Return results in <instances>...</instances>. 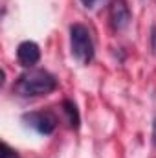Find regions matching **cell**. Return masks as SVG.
Listing matches in <instances>:
<instances>
[{
	"mask_svg": "<svg viewBox=\"0 0 156 158\" xmlns=\"http://www.w3.org/2000/svg\"><path fill=\"white\" fill-rule=\"evenodd\" d=\"M17 59L24 68H31L40 61V48L33 40H24L17 48Z\"/></svg>",
	"mask_w": 156,
	"mask_h": 158,
	"instance_id": "277c9868",
	"label": "cell"
},
{
	"mask_svg": "<svg viewBox=\"0 0 156 158\" xmlns=\"http://www.w3.org/2000/svg\"><path fill=\"white\" fill-rule=\"evenodd\" d=\"M153 145H154V149H156V118L153 121Z\"/></svg>",
	"mask_w": 156,
	"mask_h": 158,
	"instance_id": "30bf717a",
	"label": "cell"
},
{
	"mask_svg": "<svg viewBox=\"0 0 156 158\" xmlns=\"http://www.w3.org/2000/svg\"><path fill=\"white\" fill-rule=\"evenodd\" d=\"M151 50H153V53L156 55V24L151 28Z\"/></svg>",
	"mask_w": 156,
	"mask_h": 158,
	"instance_id": "ba28073f",
	"label": "cell"
},
{
	"mask_svg": "<svg viewBox=\"0 0 156 158\" xmlns=\"http://www.w3.org/2000/svg\"><path fill=\"white\" fill-rule=\"evenodd\" d=\"M0 158H20L18 156V153L15 151V149H11L7 143H2V155Z\"/></svg>",
	"mask_w": 156,
	"mask_h": 158,
	"instance_id": "52a82bcc",
	"label": "cell"
},
{
	"mask_svg": "<svg viewBox=\"0 0 156 158\" xmlns=\"http://www.w3.org/2000/svg\"><path fill=\"white\" fill-rule=\"evenodd\" d=\"M22 119L26 121V125L28 127H31V129H35L39 134L42 136H48V134H51L53 131H55V127H57V118H55V114L53 112H50V110H35V112H26Z\"/></svg>",
	"mask_w": 156,
	"mask_h": 158,
	"instance_id": "3957f363",
	"label": "cell"
},
{
	"mask_svg": "<svg viewBox=\"0 0 156 158\" xmlns=\"http://www.w3.org/2000/svg\"><path fill=\"white\" fill-rule=\"evenodd\" d=\"M57 88V79L48 70H28L18 76L13 90L22 98L48 96Z\"/></svg>",
	"mask_w": 156,
	"mask_h": 158,
	"instance_id": "6da1fadb",
	"label": "cell"
},
{
	"mask_svg": "<svg viewBox=\"0 0 156 158\" xmlns=\"http://www.w3.org/2000/svg\"><path fill=\"white\" fill-rule=\"evenodd\" d=\"M70 44H72V55L79 63L88 64L94 59V40L86 26L74 24L70 28Z\"/></svg>",
	"mask_w": 156,
	"mask_h": 158,
	"instance_id": "7a4b0ae2",
	"label": "cell"
},
{
	"mask_svg": "<svg viewBox=\"0 0 156 158\" xmlns=\"http://www.w3.org/2000/svg\"><path fill=\"white\" fill-rule=\"evenodd\" d=\"M109 17H110V24L114 30H123L129 26L130 22V9L127 6L125 0H114L110 4V9H109Z\"/></svg>",
	"mask_w": 156,
	"mask_h": 158,
	"instance_id": "5b68a950",
	"label": "cell"
},
{
	"mask_svg": "<svg viewBox=\"0 0 156 158\" xmlns=\"http://www.w3.org/2000/svg\"><path fill=\"white\" fill-rule=\"evenodd\" d=\"M81 2H83L84 7L92 9V7H96V4H99V2H103V0H81Z\"/></svg>",
	"mask_w": 156,
	"mask_h": 158,
	"instance_id": "9c48e42d",
	"label": "cell"
},
{
	"mask_svg": "<svg viewBox=\"0 0 156 158\" xmlns=\"http://www.w3.org/2000/svg\"><path fill=\"white\" fill-rule=\"evenodd\" d=\"M63 110H64V114H66V119H68L70 127H72V129H77L81 118H79V110H77V107H76V103L70 101V99H64V101H63Z\"/></svg>",
	"mask_w": 156,
	"mask_h": 158,
	"instance_id": "8992f818",
	"label": "cell"
}]
</instances>
